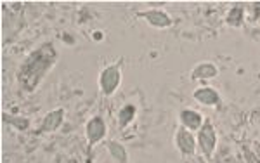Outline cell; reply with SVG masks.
Masks as SVG:
<instances>
[{"instance_id": "obj_1", "label": "cell", "mask_w": 260, "mask_h": 163, "mask_svg": "<svg viewBox=\"0 0 260 163\" xmlns=\"http://www.w3.org/2000/svg\"><path fill=\"white\" fill-rule=\"evenodd\" d=\"M57 52L52 44H44L35 49L30 56L21 64L18 80L26 92H33L40 85L44 77L47 75L52 66L56 64Z\"/></svg>"}, {"instance_id": "obj_2", "label": "cell", "mask_w": 260, "mask_h": 163, "mask_svg": "<svg viewBox=\"0 0 260 163\" xmlns=\"http://www.w3.org/2000/svg\"><path fill=\"white\" fill-rule=\"evenodd\" d=\"M196 139H198V148H200V151L203 153V156L207 158V160H212L213 153H215V148H217V131L210 120H205L203 127L196 134Z\"/></svg>"}, {"instance_id": "obj_3", "label": "cell", "mask_w": 260, "mask_h": 163, "mask_svg": "<svg viewBox=\"0 0 260 163\" xmlns=\"http://www.w3.org/2000/svg\"><path fill=\"white\" fill-rule=\"evenodd\" d=\"M121 85V68L120 64H108L99 73V90L104 95H113Z\"/></svg>"}, {"instance_id": "obj_4", "label": "cell", "mask_w": 260, "mask_h": 163, "mask_svg": "<svg viewBox=\"0 0 260 163\" xmlns=\"http://www.w3.org/2000/svg\"><path fill=\"white\" fill-rule=\"evenodd\" d=\"M106 134H108V125L104 122L103 116L95 115L87 122L85 136H87V144H89V148H94L95 144H99L101 141H104Z\"/></svg>"}, {"instance_id": "obj_5", "label": "cell", "mask_w": 260, "mask_h": 163, "mask_svg": "<svg viewBox=\"0 0 260 163\" xmlns=\"http://www.w3.org/2000/svg\"><path fill=\"white\" fill-rule=\"evenodd\" d=\"M175 146H177L182 156H192L196 153V148H198V139L191 131L179 125L177 132H175Z\"/></svg>"}, {"instance_id": "obj_6", "label": "cell", "mask_w": 260, "mask_h": 163, "mask_svg": "<svg viewBox=\"0 0 260 163\" xmlns=\"http://www.w3.org/2000/svg\"><path fill=\"white\" fill-rule=\"evenodd\" d=\"M137 18L146 19L153 28H160V30H165V28H170L174 24L170 14L163 9H146L137 12Z\"/></svg>"}, {"instance_id": "obj_7", "label": "cell", "mask_w": 260, "mask_h": 163, "mask_svg": "<svg viewBox=\"0 0 260 163\" xmlns=\"http://www.w3.org/2000/svg\"><path fill=\"white\" fill-rule=\"evenodd\" d=\"M66 111L64 108H56V110L49 111L47 115L42 118V125H40V132H56L57 128H61L62 122H64Z\"/></svg>"}, {"instance_id": "obj_8", "label": "cell", "mask_w": 260, "mask_h": 163, "mask_svg": "<svg viewBox=\"0 0 260 163\" xmlns=\"http://www.w3.org/2000/svg\"><path fill=\"white\" fill-rule=\"evenodd\" d=\"M179 122L182 127H186L187 131H191V132H198L201 127H203V123H205V118H203V115H201L200 111H196V110H182L179 113Z\"/></svg>"}, {"instance_id": "obj_9", "label": "cell", "mask_w": 260, "mask_h": 163, "mask_svg": "<svg viewBox=\"0 0 260 163\" xmlns=\"http://www.w3.org/2000/svg\"><path fill=\"white\" fill-rule=\"evenodd\" d=\"M192 97H194L196 103L203 104V106H219L220 104V94L217 92L213 87H198L194 92H192Z\"/></svg>"}, {"instance_id": "obj_10", "label": "cell", "mask_w": 260, "mask_h": 163, "mask_svg": "<svg viewBox=\"0 0 260 163\" xmlns=\"http://www.w3.org/2000/svg\"><path fill=\"white\" fill-rule=\"evenodd\" d=\"M217 75H219V68L210 61H203V62H198V64L192 68L191 80H210V78H215Z\"/></svg>"}, {"instance_id": "obj_11", "label": "cell", "mask_w": 260, "mask_h": 163, "mask_svg": "<svg viewBox=\"0 0 260 163\" xmlns=\"http://www.w3.org/2000/svg\"><path fill=\"white\" fill-rule=\"evenodd\" d=\"M136 115H137V108L136 104L128 103V104H123L118 111V125L120 128H125L127 125H130L136 120Z\"/></svg>"}, {"instance_id": "obj_12", "label": "cell", "mask_w": 260, "mask_h": 163, "mask_svg": "<svg viewBox=\"0 0 260 163\" xmlns=\"http://www.w3.org/2000/svg\"><path fill=\"white\" fill-rule=\"evenodd\" d=\"M106 148L118 163H127V149L121 143H118V141H106Z\"/></svg>"}, {"instance_id": "obj_13", "label": "cell", "mask_w": 260, "mask_h": 163, "mask_svg": "<svg viewBox=\"0 0 260 163\" xmlns=\"http://www.w3.org/2000/svg\"><path fill=\"white\" fill-rule=\"evenodd\" d=\"M2 120H4V123L14 127L16 131H26V128L30 127V120L24 118V116H14V115H9V113H4Z\"/></svg>"}, {"instance_id": "obj_14", "label": "cell", "mask_w": 260, "mask_h": 163, "mask_svg": "<svg viewBox=\"0 0 260 163\" xmlns=\"http://www.w3.org/2000/svg\"><path fill=\"white\" fill-rule=\"evenodd\" d=\"M225 21H228L229 26L240 28L243 24V21H245V9L240 6H234L233 9L228 12V16H225Z\"/></svg>"}, {"instance_id": "obj_15", "label": "cell", "mask_w": 260, "mask_h": 163, "mask_svg": "<svg viewBox=\"0 0 260 163\" xmlns=\"http://www.w3.org/2000/svg\"><path fill=\"white\" fill-rule=\"evenodd\" d=\"M258 11V16H257V18H260V4H255V12H257Z\"/></svg>"}]
</instances>
